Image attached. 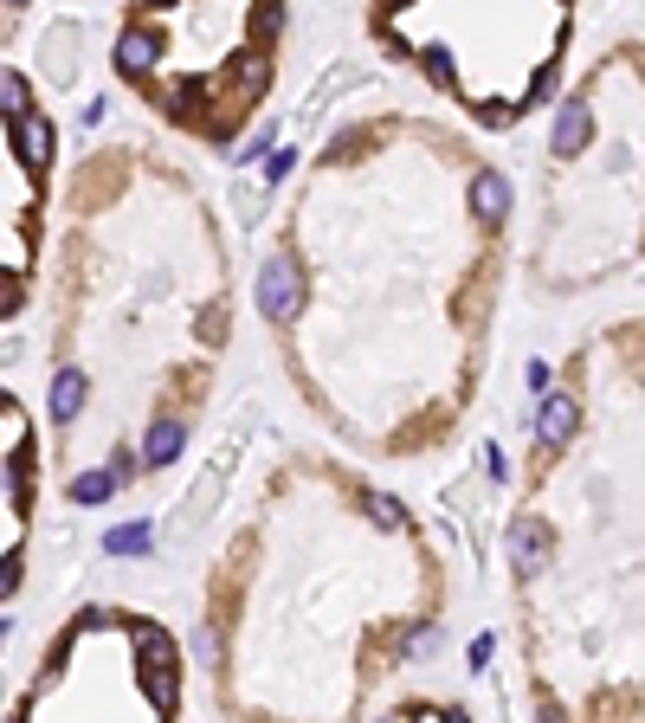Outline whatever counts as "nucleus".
I'll use <instances>...</instances> for the list:
<instances>
[{
	"instance_id": "obj_1",
	"label": "nucleus",
	"mask_w": 645,
	"mask_h": 723,
	"mask_svg": "<svg viewBox=\"0 0 645 723\" xmlns=\"http://www.w3.org/2000/svg\"><path fill=\"white\" fill-rule=\"evenodd\" d=\"M445 26L420 33L401 66L445 104H465L478 130H516L556 104L574 52L581 0H439Z\"/></svg>"
},
{
	"instance_id": "obj_2",
	"label": "nucleus",
	"mask_w": 645,
	"mask_h": 723,
	"mask_svg": "<svg viewBox=\"0 0 645 723\" xmlns=\"http://www.w3.org/2000/svg\"><path fill=\"white\" fill-rule=\"evenodd\" d=\"M239 459H246V434H226V439H219V452L207 459V472L194 478L188 505H175V517H168V543L194 536V530H201V523L214 517L219 498H226V485H232V472H239Z\"/></svg>"
},
{
	"instance_id": "obj_3",
	"label": "nucleus",
	"mask_w": 645,
	"mask_h": 723,
	"mask_svg": "<svg viewBox=\"0 0 645 723\" xmlns=\"http://www.w3.org/2000/svg\"><path fill=\"white\" fill-rule=\"evenodd\" d=\"M77 66H84V26L77 20H52L46 39H39V78L46 84H77Z\"/></svg>"
},
{
	"instance_id": "obj_4",
	"label": "nucleus",
	"mask_w": 645,
	"mask_h": 723,
	"mask_svg": "<svg viewBox=\"0 0 645 723\" xmlns=\"http://www.w3.org/2000/svg\"><path fill=\"white\" fill-rule=\"evenodd\" d=\"M188 434H194V420L188 414H175V407H162V414H148L143 427V472H168V465H181V452H188Z\"/></svg>"
},
{
	"instance_id": "obj_5",
	"label": "nucleus",
	"mask_w": 645,
	"mask_h": 723,
	"mask_svg": "<svg viewBox=\"0 0 645 723\" xmlns=\"http://www.w3.org/2000/svg\"><path fill=\"white\" fill-rule=\"evenodd\" d=\"M84 401H91V381H84L77 362H65V368L52 375V394H46V414H52L59 434H72L77 420H84Z\"/></svg>"
},
{
	"instance_id": "obj_6",
	"label": "nucleus",
	"mask_w": 645,
	"mask_h": 723,
	"mask_svg": "<svg viewBox=\"0 0 645 723\" xmlns=\"http://www.w3.org/2000/svg\"><path fill=\"white\" fill-rule=\"evenodd\" d=\"M117 491H123V478H117L110 465L72 472V485H65V498H72V505H104V498H117Z\"/></svg>"
},
{
	"instance_id": "obj_7",
	"label": "nucleus",
	"mask_w": 645,
	"mask_h": 723,
	"mask_svg": "<svg viewBox=\"0 0 645 723\" xmlns=\"http://www.w3.org/2000/svg\"><path fill=\"white\" fill-rule=\"evenodd\" d=\"M20 110H33V84H26V72L0 66V117H20Z\"/></svg>"
},
{
	"instance_id": "obj_8",
	"label": "nucleus",
	"mask_w": 645,
	"mask_h": 723,
	"mask_svg": "<svg viewBox=\"0 0 645 723\" xmlns=\"http://www.w3.org/2000/svg\"><path fill=\"white\" fill-rule=\"evenodd\" d=\"M148 543H155V530H148V523H117V530L104 536V549H110V556H148Z\"/></svg>"
},
{
	"instance_id": "obj_9",
	"label": "nucleus",
	"mask_w": 645,
	"mask_h": 723,
	"mask_svg": "<svg viewBox=\"0 0 645 723\" xmlns=\"http://www.w3.org/2000/svg\"><path fill=\"white\" fill-rule=\"evenodd\" d=\"M491 659H498V633H478V640H471V665H465V672H471V678H485V672H491Z\"/></svg>"
}]
</instances>
